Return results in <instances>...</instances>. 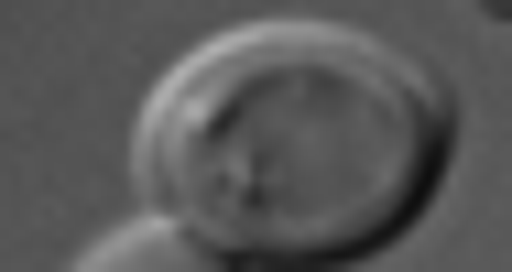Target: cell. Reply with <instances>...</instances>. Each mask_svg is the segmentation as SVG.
<instances>
[{
	"label": "cell",
	"mask_w": 512,
	"mask_h": 272,
	"mask_svg": "<svg viewBox=\"0 0 512 272\" xmlns=\"http://www.w3.org/2000/svg\"><path fill=\"white\" fill-rule=\"evenodd\" d=\"M458 164V88L393 33L262 11L175 55L131 175L164 218L218 240L240 272H360L436 207Z\"/></svg>",
	"instance_id": "6da1fadb"
},
{
	"label": "cell",
	"mask_w": 512,
	"mask_h": 272,
	"mask_svg": "<svg viewBox=\"0 0 512 272\" xmlns=\"http://www.w3.org/2000/svg\"><path fill=\"white\" fill-rule=\"evenodd\" d=\"M77 272H240L218 240H197L186 218H164V207H142V218H120L109 240H88V262Z\"/></svg>",
	"instance_id": "7a4b0ae2"
}]
</instances>
